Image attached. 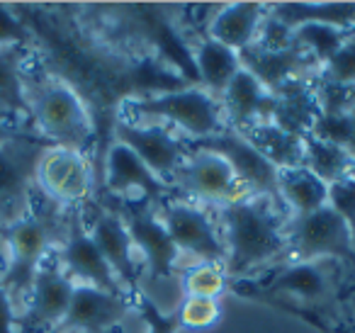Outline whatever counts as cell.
<instances>
[{"label":"cell","mask_w":355,"mask_h":333,"mask_svg":"<svg viewBox=\"0 0 355 333\" xmlns=\"http://www.w3.org/2000/svg\"><path fill=\"white\" fill-rule=\"evenodd\" d=\"M32 32L25 27V22L12 12L10 6L0 3V49L8 46H30Z\"/></svg>","instance_id":"cell-36"},{"label":"cell","mask_w":355,"mask_h":333,"mask_svg":"<svg viewBox=\"0 0 355 333\" xmlns=\"http://www.w3.org/2000/svg\"><path fill=\"white\" fill-rule=\"evenodd\" d=\"M25 129H30V127H20L17 122H8V119H0V144L6 142V139L15 137V134L25 132Z\"/></svg>","instance_id":"cell-39"},{"label":"cell","mask_w":355,"mask_h":333,"mask_svg":"<svg viewBox=\"0 0 355 333\" xmlns=\"http://www.w3.org/2000/svg\"><path fill=\"white\" fill-rule=\"evenodd\" d=\"M56 260H59L61 270H64L76 284H88V287H98V289H103V292L129 297L127 289L122 287V282H119L112 270H110L107 260H105L103 253L98 250L95 241L90 239L88 224H85V210H80V207L69 210L66 236H64V241H61L59 250H56Z\"/></svg>","instance_id":"cell-12"},{"label":"cell","mask_w":355,"mask_h":333,"mask_svg":"<svg viewBox=\"0 0 355 333\" xmlns=\"http://www.w3.org/2000/svg\"><path fill=\"white\" fill-rule=\"evenodd\" d=\"M268 15V6L263 3H224L217 8L212 20L207 22L205 35L214 42L229 46L234 51H243L256 44L263 17Z\"/></svg>","instance_id":"cell-21"},{"label":"cell","mask_w":355,"mask_h":333,"mask_svg":"<svg viewBox=\"0 0 355 333\" xmlns=\"http://www.w3.org/2000/svg\"><path fill=\"white\" fill-rule=\"evenodd\" d=\"M127 110H132L139 119H153V122H163L166 127L173 124L188 137V144L217 137L227 127L219 100L200 85H185L171 93L129 100Z\"/></svg>","instance_id":"cell-4"},{"label":"cell","mask_w":355,"mask_h":333,"mask_svg":"<svg viewBox=\"0 0 355 333\" xmlns=\"http://www.w3.org/2000/svg\"><path fill=\"white\" fill-rule=\"evenodd\" d=\"M258 46L268 51H287V49H295V30L280 22L277 17H272L268 12L261 22V30H258Z\"/></svg>","instance_id":"cell-34"},{"label":"cell","mask_w":355,"mask_h":333,"mask_svg":"<svg viewBox=\"0 0 355 333\" xmlns=\"http://www.w3.org/2000/svg\"><path fill=\"white\" fill-rule=\"evenodd\" d=\"M171 185L178 197H188V202L209 207H227L239 200L251 197L236 180L232 166L217 153L190 151L183 166L171 178Z\"/></svg>","instance_id":"cell-11"},{"label":"cell","mask_w":355,"mask_h":333,"mask_svg":"<svg viewBox=\"0 0 355 333\" xmlns=\"http://www.w3.org/2000/svg\"><path fill=\"white\" fill-rule=\"evenodd\" d=\"M190 56H193L195 74H198V85L217 100L222 98V93L232 83L234 76L241 71L239 51L219 44L207 35L200 37Z\"/></svg>","instance_id":"cell-23"},{"label":"cell","mask_w":355,"mask_h":333,"mask_svg":"<svg viewBox=\"0 0 355 333\" xmlns=\"http://www.w3.org/2000/svg\"><path fill=\"white\" fill-rule=\"evenodd\" d=\"M156 214L180 253V260L183 255H188L195 263H227L222 231L217 221L209 216L207 207L173 197L156 207Z\"/></svg>","instance_id":"cell-9"},{"label":"cell","mask_w":355,"mask_h":333,"mask_svg":"<svg viewBox=\"0 0 355 333\" xmlns=\"http://www.w3.org/2000/svg\"><path fill=\"white\" fill-rule=\"evenodd\" d=\"M0 333H17V309L0 284Z\"/></svg>","instance_id":"cell-38"},{"label":"cell","mask_w":355,"mask_h":333,"mask_svg":"<svg viewBox=\"0 0 355 333\" xmlns=\"http://www.w3.org/2000/svg\"><path fill=\"white\" fill-rule=\"evenodd\" d=\"M324 263L326 260H314V263L287 260L282 268L272 270L270 280L263 284H256L251 280H232V282L241 284V287H236V292L246 294V297H256L266 302L277 294H290L297 302L319 309V304H329L334 297V280H331V273Z\"/></svg>","instance_id":"cell-16"},{"label":"cell","mask_w":355,"mask_h":333,"mask_svg":"<svg viewBox=\"0 0 355 333\" xmlns=\"http://www.w3.org/2000/svg\"><path fill=\"white\" fill-rule=\"evenodd\" d=\"M350 117H353V137H350V144H348V153L353 156V161H355V105L350 108Z\"/></svg>","instance_id":"cell-41"},{"label":"cell","mask_w":355,"mask_h":333,"mask_svg":"<svg viewBox=\"0 0 355 333\" xmlns=\"http://www.w3.org/2000/svg\"><path fill=\"white\" fill-rule=\"evenodd\" d=\"M239 59H241V69L256 76L258 83L272 95H277L295 80L319 76V64L297 46L287 51H268L258 44H251L248 49L239 51Z\"/></svg>","instance_id":"cell-19"},{"label":"cell","mask_w":355,"mask_h":333,"mask_svg":"<svg viewBox=\"0 0 355 333\" xmlns=\"http://www.w3.org/2000/svg\"><path fill=\"white\" fill-rule=\"evenodd\" d=\"M137 302L124 294L76 284L64 323L54 333H112L127 321Z\"/></svg>","instance_id":"cell-18"},{"label":"cell","mask_w":355,"mask_h":333,"mask_svg":"<svg viewBox=\"0 0 355 333\" xmlns=\"http://www.w3.org/2000/svg\"><path fill=\"white\" fill-rule=\"evenodd\" d=\"M32 129L15 134L0 144V224H12L32 214L37 202V166L49 148Z\"/></svg>","instance_id":"cell-5"},{"label":"cell","mask_w":355,"mask_h":333,"mask_svg":"<svg viewBox=\"0 0 355 333\" xmlns=\"http://www.w3.org/2000/svg\"><path fill=\"white\" fill-rule=\"evenodd\" d=\"M112 333H119V328H117V331H112Z\"/></svg>","instance_id":"cell-44"},{"label":"cell","mask_w":355,"mask_h":333,"mask_svg":"<svg viewBox=\"0 0 355 333\" xmlns=\"http://www.w3.org/2000/svg\"><path fill=\"white\" fill-rule=\"evenodd\" d=\"M319 80L355 90V30L345 37L340 49L319 69Z\"/></svg>","instance_id":"cell-31"},{"label":"cell","mask_w":355,"mask_h":333,"mask_svg":"<svg viewBox=\"0 0 355 333\" xmlns=\"http://www.w3.org/2000/svg\"><path fill=\"white\" fill-rule=\"evenodd\" d=\"M180 328H193V331H202V328H212L222 316V307L217 299H205V297H185L183 304L175 311Z\"/></svg>","instance_id":"cell-33"},{"label":"cell","mask_w":355,"mask_h":333,"mask_svg":"<svg viewBox=\"0 0 355 333\" xmlns=\"http://www.w3.org/2000/svg\"><path fill=\"white\" fill-rule=\"evenodd\" d=\"M304 168L314 173L319 180H324L326 185H334V182L353 176L355 161L345 148L324 144L309 134L304 137Z\"/></svg>","instance_id":"cell-28"},{"label":"cell","mask_w":355,"mask_h":333,"mask_svg":"<svg viewBox=\"0 0 355 333\" xmlns=\"http://www.w3.org/2000/svg\"><path fill=\"white\" fill-rule=\"evenodd\" d=\"M243 137L277 168V171H295V168H304V139L292 137V134L282 132L272 122L256 124L251 129H243Z\"/></svg>","instance_id":"cell-27"},{"label":"cell","mask_w":355,"mask_h":333,"mask_svg":"<svg viewBox=\"0 0 355 333\" xmlns=\"http://www.w3.org/2000/svg\"><path fill=\"white\" fill-rule=\"evenodd\" d=\"M329 205L343 216L355 246V182L350 178L329 185Z\"/></svg>","instance_id":"cell-35"},{"label":"cell","mask_w":355,"mask_h":333,"mask_svg":"<svg viewBox=\"0 0 355 333\" xmlns=\"http://www.w3.org/2000/svg\"><path fill=\"white\" fill-rule=\"evenodd\" d=\"M268 12L285 22L290 30L300 25H329L336 30H355V3L334 0V3H311V0H290V3H272Z\"/></svg>","instance_id":"cell-22"},{"label":"cell","mask_w":355,"mask_h":333,"mask_svg":"<svg viewBox=\"0 0 355 333\" xmlns=\"http://www.w3.org/2000/svg\"><path fill=\"white\" fill-rule=\"evenodd\" d=\"M287 214H280L268 200L246 197L219 207V231L227 248V275L239 280L246 273L287 260Z\"/></svg>","instance_id":"cell-1"},{"label":"cell","mask_w":355,"mask_h":333,"mask_svg":"<svg viewBox=\"0 0 355 333\" xmlns=\"http://www.w3.org/2000/svg\"><path fill=\"white\" fill-rule=\"evenodd\" d=\"M287 260H343L355 268V246L343 216L331 205L306 216H292L285 226Z\"/></svg>","instance_id":"cell-8"},{"label":"cell","mask_w":355,"mask_h":333,"mask_svg":"<svg viewBox=\"0 0 355 333\" xmlns=\"http://www.w3.org/2000/svg\"><path fill=\"white\" fill-rule=\"evenodd\" d=\"M98 202L112 207L122 216L141 263V278L161 280L180 275V253L173 246L163 221L158 219L156 205L146 200H114L105 192H100Z\"/></svg>","instance_id":"cell-6"},{"label":"cell","mask_w":355,"mask_h":333,"mask_svg":"<svg viewBox=\"0 0 355 333\" xmlns=\"http://www.w3.org/2000/svg\"><path fill=\"white\" fill-rule=\"evenodd\" d=\"M219 105H222L224 124L234 132H243L256 124L272 122L277 98L258 83L256 76L241 69L222 93Z\"/></svg>","instance_id":"cell-20"},{"label":"cell","mask_w":355,"mask_h":333,"mask_svg":"<svg viewBox=\"0 0 355 333\" xmlns=\"http://www.w3.org/2000/svg\"><path fill=\"white\" fill-rule=\"evenodd\" d=\"M280 200L290 219L306 216L329 205V185L306 168L280 171Z\"/></svg>","instance_id":"cell-26"},{"label":"cell","mask_w":355,"mask_h":333,"mask_svg":"<svg viewBox=\"0 0 355 333\" xmlns=\"http://www.w3.org/2000/svg\"><path fill=\"white\" fill-rule=\"evenodd\" d=\"M343 333H355V323H353V326H350V328H345Z\"/></svg>","instance_id":"cell-42"},{"label":"cell","mask_w":355,"mask_h":333,"mask_svg":"<svg viewBox=\"0 0 355 333\" xmlns=\"http://www.w3.org/2000/svg\"><path fill=\"white\" fill-rule=\"evenodd\" d=\"M76 282L61 270L56 253L40 268L25 309L17 314V333H54L64 323Z\"/></svg>","instance_id":"cell-15"},{"label":"cell","mask_w":355,"mask_h":333,"mask_svg":"<svg viewBox=\"0 0 355 333\" xmlns=\"http://www.w3.org/2000/svg\"><path fill=\"white\" fill-rule=\"evenodd\" d=\"M6 260H8V229L0 224V273L6 268Z\"/></svg>","instance_id":"cell-40"},{"label":"cell","mask_w":355,"mask_h":333,"mask_svg":"<svg viewBox=\"0 0 355 333\" xmlns=\"http://www.w3.org/2000/svg\"><path fill=\"white\" fill-rule=\"evenodd\" d=\"M185 297H205V299H219L229 287L232 278L227 275V268L219 263H193L180 273Z\"/></svg>","instance_id":"cell-29"},{"label":"cell","mask_w":355,"mask_h":333,"mask_svg":"<svg viewBox=\"0 0 355 333\" xmlns=\"http://www.w3.org/2000/svg\"><path fill=\"white\" fill-rule=\"evenodd\" d=\"M37 190L44 200L64 210L88 207L95 192V171L88 153L49 146L37 166Z\"/></svg>","instance_id":"cell-10"},{"label":"cell","mask_w":355,"mask_h":333,"mask_svg":"<svg viewBox=\"0 0 355 333\" xmlns=\"http://www.w3.org/2000/svg\"><path fill=\"white\" fill-rule=\"evenodd\" d=\"M137 309L141 311V316L146 318L148 333H178L180 331V323H178L175 314H161L144 297H137Z\"/></svg>","instance_id":"cell-37"},{"label":"cell","mask_w":355,"mask_h":333,"mask_svg":"<svg viewBox=\"0 0 355 333\" xmlns=\"http://www.w3.org/2000/svg\"><path fill=\"white\" fill-rule=\"evenodd\" d=\"M311 137L348 151L350 137H353L350 110H345V112H319L314 119V127H311Z\"/></svg>","instance_id":"cell-32"},{"label":"cell","mask_w":355,"mask_h":333,"mask_svg":"<svg viewBox=\"0 0 355 333\" xmlns=\"http://www.w3.org/2000/svg\"><path fill=\"white\" fill-rule=\"evenodd\" d=\"M350 32L336 30V27L329 25H300L295 30V46L304 51V54H309L321 69L340 49V44H343Z\"/></svg>","instance_id":"cell-30"},{"label":"cell","mask_w":355,"mask_h":333,"mask_svg":"<svg viewBox=\"0 0 355 333\" xmlns=\"http://www.w3.org/2000/svg\"><path fill=\"white\" fill-rule=\"evenodd\" d=\"M188 146L190 151H207L222 156L232 166L234 176H236V180L241 182L248 195L268 200L277 212L287 214L285 205L280 200V171L243 134L224 127L217 137L202 139V142L188 144Z\"/></svg>","instance_id":"cell-7"},{"label":"cell","mask_w":355,"mask_h":333,"mask_svg":"<svg viewBox=\"0 0 355 333\" xmlns=\"http://www.w3.org/2000/svg\"><path fill=\"white\" fill-rule=\"evenodd\" d=\"M27 46L0 49V119L30 122L27 105Z\"/></svg>","instance_id":"cell-24"},{"label":"cell","mask_w":355,"mask_h":333,"mask_svg":"<svg viewBox=\"0 0 355 333\" xmlns=\"http://www.w3.org/2000/svg\"><path fill=\"white\" fill-rule=\"evenodd\" d=\"M66 224L69 210L37 195L32 214L8 229V260L0 273V284L6 287L17 314L25 309L40 268L59 250Z\"/></svg>","instance_id":"cell-2"},{"label":"cell","mask_w":355,"mask_h":333,"mask_svg":"<svg viewBox=\"0 0 355 333\" xmlns=\"http://www.w3.org/2000/svg\"><path fill=\"white\" fill-rule=\"evenodd\" d=\"M100 190L114 200H146L156 207L178 197L171 182L153 176L141 163V158L119 142H112L105 151L100 168Z\"/></svg>","instance_id":"cell-13"},{"label":"cell","mask_w":355,"mask_h":333,"mask_svg":"<svg viewBox=\"0 0 355 333\" xmlns=\"http://www.w3.org/2000/svg\"><path fill=\"white\" fill-rule=\"evenodd\" d=\"M112 142L132 148L141 158L144 166L166 182H171V178L175 176V171L183 166V161L190 153L188 142L175 137L171 127L158 122L141 124L137 119L114 117Z\"/></svg>","instance_id":"cell-14"},{"label":"cell","mask_w":355,"mask_h":333,"mask_svg":"<svg viewBox=\"0 0 355 333\" xmlns=\"http://www.w3.org/2000/svg\"><path fill=\"white\" fill-rule=\"evenodd\" d=\"M88 207H93V219H90V224L85 221L90 239L95 241L103 258L107 260L114 278L122 282L127 294L137 302L139 282H141V263H139L137 248H134L132 236H129L122 216L103 202H90Z\"/></svg>","instance_id":"cell-17"},{"label":"cell","mask_w":355,"mask_h":333,"mask_svg":"<svg viewBox=\"0 0 355 333\" xmlns=\"http://www.w3.org/2000/svg\"><path fill=\"white\" fill-rule=\"evenodd\" d=\"M350 180H353V182H355V168H353V176H350Z\"/></svg>","instance_id":"cell-43"},{"label":"cell","mask_w":355,"mask_h":333,"mask_svg":"<svg viewBox=\"0 0 355 333\" xmlns=\"http://www.w3.org/2000/svg\"><path fill=\"white\" fill-rule=\"evenodd\" d=\"M309 80L311 78L295 80L275 95L277 105L275 114H272V124L300 139L309 137L316 114H319V105H316L314 88L309 85Z\"/></svg>","instance_id":"cell-25"},{"label":"cell","mask_w":355,"mask_h":333,"mask_svg":"<svg viewBox=\"0 0 355 333\" xmlns=\"http://www.w3.org/2000/svg\"><path fill=\"white\" fill-rule=\"evenodd\" d=\"M30 129L51 146L85 153L95 142V119L83 95L66 78L46 74L32 78L27 74Z\"/></svg>","instance_id":"cell-3"}]
</instances>
